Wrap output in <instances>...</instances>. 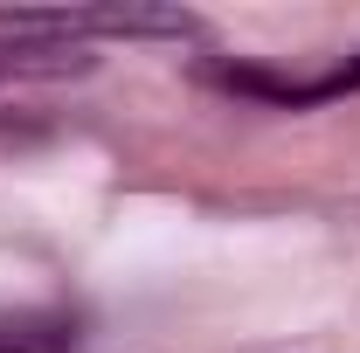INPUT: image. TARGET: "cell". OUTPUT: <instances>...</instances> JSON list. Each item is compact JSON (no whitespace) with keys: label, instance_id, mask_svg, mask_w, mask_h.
<instances>
[{"label":"cell","instance_id":"1","mask_svg":"<svg viewBox=\"0 0 360 353\" xmlns=\"http://www.w3.org/2000/svg\"><path fill=\"white\" fill-rule=\"evenodd\" d=\"M187 42L201 35L194 14L174 7H0V56H42V49L77 42Z\"/></svg>","mask_w":360,"mask_h":353},{"label":"cell","instance_id":"2","mask_svg":"<svg viewBox=\"0 0 360 353\" xmlns=\"http://www.w3.org/2000/svg\"><path fill=\"white\" fill-rule=\"evenodd\" d=\"M208 77L229 90V97H257V104H277V111H312V104H340L360 90V56L333 63V70H270V63H208Z\"/></svg>","mask_w":360,"mask_h":353},{"label":"cell","instance_id":"3","mask_svg":"<svg viewBox=\"0 0 360 353\" xmlns=\"http://www.w3.org/2000/svg\"><path fill=\"white\" fill-rule=\"evenodd\" d=\"M0 353H77L70 312H0Z\"/></svg>","mask_w":360,"mask_h":353},{"label":"cell","instance_id":"4","mask_svg":"<svg viewBox=\"0 0 360 353\" xmlns=\"http://www.w3.org/2000/svg\"><path fill=\"white\" fill-rule=\"evenodd\" d=\"M70 56L63 49H42V56H0V77H21V70H63Z\"/></svg>","mask_w":360,"mask_h":353}]
</instances>
